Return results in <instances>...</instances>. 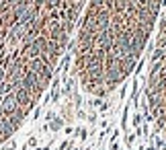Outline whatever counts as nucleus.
I'll list each match as a JSON object with an SVG mask.
<instances>
[{
	"label": "nucleus",
	"instance_id": "f257e3e1",
	"mask_svg": "<svg viewBox=\"0 0 166 150\" xmlns=\"http://www.w3.org/2000/svg\"><path fill=\"white\" fill-rule=\"evenodd\" d=\"M82 0H0V144L35 107Z\"/></svg>",
	"mask_w": 166,
	"mask_h": 150
}]
</instances>
